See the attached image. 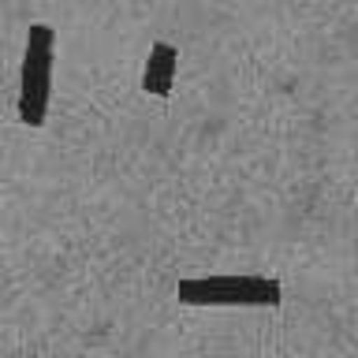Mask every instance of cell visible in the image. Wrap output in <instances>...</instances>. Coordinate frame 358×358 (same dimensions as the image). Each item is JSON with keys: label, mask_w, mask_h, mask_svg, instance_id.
I'll return each mask as SVG.
<instances>
[{"label": "cell", "mask_w": 358, "mask_h": 358, "mask_svg": "<svg viewBox=\"0 0 358 358\" xmlns=\"http://www.w3.org/2000/svg\"><path fill=\"white\" fill-rule=\"evenodd\" d=\"M52 60H56V30L49 22H30L19 67V123H27V127H41L45 116H49Z\"/></svg>", "instance_id": "1"}, {"label": "cell", "mask_w": 358, "mask_h": 358, "mask_svg": "<svg viewBox=\"0 0 358 358\" xmlns=\"http://www.w3.org/2000/svg\"><path fill=\"white\" fill-rule=\"evenodd\" d=\"M176 299L183 306H280L284 287L276 276H187L179 280Z\"/></svg>", "instance_id": "2"}, {"label": "cell", "mask_w": 358, "mask_h": 358, "mask_svg": "<svg viewBox=\"0 0 358 358\" xmlns=\"http://www.w3.org/2000/svg\"><path fill=\"white\" fill-rule=\"evenodd\" d=\"M176 71H179V49L168 41L150 45V56H145L142 67V90L153 97H168L176 86Z\"/></svg>", "instance_id": "3"}]
</instances>
